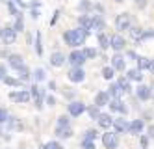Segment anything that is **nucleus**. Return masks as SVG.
Returning a JSON list of instances; mask_svg holds the SVG:
<instances>
[{"instance_id": "38", "label": "nucleus", "mask_w": 154, "mask_h": 149, "mask_svg": "<svg viewBox=\"0 0 154 149\" xmlns=\"http://www.w3.org/2000/svg\"><path fill=\"white\" fill-rule=\"evenodd\" d=\"M4 82L8 86H23V80H20V78H11V76H6Z\"/></svg>"}, {"instance_id": "3", "label": "nucleus", "mask_w": 154, "mask_h": 149, "mask_svg": "<svg viewBox=\"0 0 154 149\" xmlns=\"http://www.w3.org/2000/svg\"><path fill=\"white\" fill-rule=\"evenodd\" d=\"M102 145H104L106 149H117V147H119V134H117V132L106 131V132L102 134Z\"/></svg>"}, {"instance_id": "32", "label": "nucleus", "mask_w": 154, "mask_h": 149, "mask_svg": "<svg viewBox=\"0 0 154 149\" xmlns=\"http://www.w3.org/2000/svg\"><path fill=\"white\" fill-rule=\"evenodd\" d=\"M113 76H115V69H113L112 65H109V67H104V69H102V78H104V80H113Z\"/></svg>"}, {"instance_id": "47", "label": "nucleus", "mask_w": 154, "mask_h": 149, "mask_svg": "<svg viewBox=\"0 0 154 149\" xmlns=\"http://www.w3.org/2000/svg\"><path fill=\"white\" fill-rule=\"evenodd\" d=\"M6 121H8V116H6L4 108H0V123H6Z\"/></svg>"}, {"instance_id": "39", "label": "nucleus", "mask_w": 154, "mask_h": 149, "mask_svg": "<svg viewBox=\"0 0 154 149\" xmlns=\"http://www.w3.org/2000/svg\"><path fill=\"white\" fill-rule=\"evenodd\" d=\"M149 39H154V28L143 30V36H141V43H143V41H149Z\"/></svg>"}, {"instance_id": "24", "label": "nucleus", "mask_w": 154, "mask_h": 149, "mask_svg": "<svg viewBox=\"0 0 154 149\" xmlns=\"http://www.w3.org/2000/svg\"><path fill=\"white\" fill-rule=\"evenodd\" d=\"M117 84H119L121 91H123V95H125V93H132V82H130L126 76H119Z\"/></svg>"}, {"instance_id": "9", "label": "nucleus", "mask_w": 154, "mask_h": 149, "mask_svg": "<svg viewBox=\"0 0 154 149\" xmlns=\"http://www.w3.org/2000/svg\"><path fill=\"white\" fill-rule=\"evenodd\" d=\"M67 78L72 84H80V82L85 80V71L82 69V67H71V71L67 73Z\"/></svg>"}, {"instance_id": "49", "label": "nucleus", "mask_w": 154, "mask_h": 149, "mask_svg": "<svg viewBox=\"0 0 154 149\" xmlns=\"http://www.w3.org/2000/svg\"><path fill=\"white\" fill-rule=\"evenodd\" d=\"M136 4H137V8H139V9H145L147 0H136Z\"/></svg>"}, {"instance_id": "33", "label": "nucleus", "mask_w": 154, "mask_h": 149, "mask_svg": "<svg viewBox=\"0 0 154 149\" xmlns=\"http://www.w3.org/2000/svg\"><path fill=\"white\" fill-rule=\"evenodd\" d=\"M78 9L84 11V13H89V11L93 9V4L89 2V0H82V2L78 4Z\"/></svg>"}, {"instance_id": "42", "label": "nucleus", "mask_w": 154, "mask_h": 149, "mask_svg": "<svg viewBox=\"0 0 154 149\" xmlns=\"http://www.w3.org/2000/svg\"><path fill=\"white\" fill-rule=\"evenodd\" d=\"M69 125H71L69 116H65V114H63V116H60V118H58V127H69Z\"/></svg>"}, {"instance_id": "52", "label": "nucleus", "mask_w": 154, "mask_h": 149, "mask_svg": "<svg viewBox=\"0 0 154 149\" xmlns=\"http://www.w3.org/2000/svg\"><path fill=\"white\" fill-rule=\"evenodd\" d=\"M149 71L154 75V60H150V63H149Z\"/></svg>"}, {"instance_id": "4", "label": "nucleus", "mask_w": 154, "mask_h": 149, "mask_svg": "<svg viewBox=\"0 0 154 149\" xmlns=\"http://www.w3.org/2000/svg\"><path fill=\"white\" fill-rule=\"evenodd\" d=\"M67 62L71 63V67H82L87 60H85V56H84V52H82V50L74 49V50H71V54L67 56Z\"/></svg>"}, {"instance_id": "45", "label": "nucleus", "mask_w": 154, "mask_h": 149, "mask_svg": "<svg viewBox=\"0 0 154 149\" xmlns=\"http://www.w3.org/2000/svg\"><path fill=\"white\" fill-rule=\"evenodd\" d=\"M147 136L150 140H154V123H150L149 127H147Z\"/></svg>"}, {"instance_id": "10", "label": "nucleus", "mask_w": 154, "mask_h": 149, "mask_svg": "<svg viewBox=\"0 0 154 149\" xmlns=\"http://www.w3.org/2000/svg\"><path fill=\"white\" fill-rule=\"evenodd\" d=\"M109 62H112V67L115 71H125L126 69V58H125V54H121V52H115L112 58H109Z\"/></svg>"}, {"instance_id": "22", "label": "nucleus", "mask_w": 154, "mask_h": 149, "mask_svg": "<svg viewBox=\"0 0 154 149\" xmlns=\"http://www.w3.org/2000/svg\"><path fill=\"white\" fill-rule=\"evenodd\" d=\"M126 78L130 80V82H141V80H143V71H139L137 69V67H136V69H128L126 71Z\"/></svg>"}, {"instance_id": "2", "label": "nucleus", "mask_w": 154, "mask_h": 149, "mask_svg": "<svg viewBox=\"0 0 154 149\" xmlns=\"http://www.w3.org/2000/svg\"><path fill=\"white\" fill-rule=\"evenodd\" d=\"M132 26V15L130 13H119L115 17V30L117 32H128Z\"/></svg>"}, {"instance_id": "34", "label": "nucleus", "mask_w": 154, "mask_h": 149, "mask_svg": "<svg viewBox=\"0 0 154 149\" xmlns=\"http://www.w3.org/2000/svg\"><path fill=\"white\" fill-rule=\"evenodd\" d=\"M41 149H63V145L56 140H52V142H47V144H43Z\"/></svg>"}, {"instance_id": "18", "label": "nucleus", "mask_w": 154, "mask_h": 149, "mask_svg": "<svg viewBox=\"0 0 154 149\" xmlns=\"http://www.w3.org/2000/svg\"><path fill=\"white\" fill-rule=\"evenodd\" d=\"M65 62H67V58H65V54H63V52L56 50V52H52V54H50V65H52V67H61Z\"/></svg>"}, {"instance_id": "6", "label": "nucleus", "mask_w": 154, "mask_h": 149, "mask_svg": "<svg viewBox=\"0 0 154 149\" xmlns=\"http://www.w3.org/2000/svg\"><path fill=\"white\" fill-rule=\"evenodd\" d=\"M30 95H32V99L35 101V106H37V108H43V101L47 99L45 89L39 88V86L35 84V86H32V88H30Z\"/></svg>"}, {"instance_id": "15", "label": "nucleus", "mask_w": 154, "mask_h": 149, "mask_svg": "<svg viewBox=\"0 0 154 149\" xmlns=\"http://www.w3.org/2000/svg\"><path fill=\"white\" fill-rule=\"evenodd\" d=\"M128 123H130V121H126L123 116H121V118H115V119H113V125H112V127L115 129L117 134H125V132H128Z\"/></svg>"}, {"instance_id": "55", "label": "nucleus", "mask_w": 154, "mask_h": 149, "mask_svg": "<svg viewBox=\"0 0 154 149\" xmlns=\"http://www.w3.org/2000/svg\"><path fill=\"white\" fill-rule=\"evenodd\" d=\"M0 30H2V28H0Z\"/></svg>"}, {"instance_id": "26", "label": "nucleus", "mask_w": 154, "mask_h": 149, "mask_svg": "<svg viewBox=\"0 0 154 149\" xmlns=\"http://www.w3.org/2000/svg\"><path fill=\"white\" fill-rule=\"evenodd\" d=\"M97 41H98V47H100L102 50L109 49V36H106L104 32H98L97 34Z\"/></svg>"}, {"instance_id": "21", "label": "nucleus", "mask_w": 154, "mask_h": 149, "mask_svg": "<svg viewBox=\"0 0 154 149\" xmlns=\"http://www.w3.org/2000/svg\"><path fill=\"white\" fill-rule=\"evenodd\" d=\"M108 102H109L108 91H98V93L95 95V102H93V105H97L98 108H102V106H108Z\"/></svg>"}, {"instance_id": "7", "label": "nucleus", "mask_w": 154, "mask_h": 149, "mask_svg": "<svg viewBox=\"0 0 154 149\" xmlns=\"http://www.w3.org/2000/svg\"><path fill=\"white\" fill-rule=\"evenodd\" d=\"M85 105L82 101H71L69 105H67V112H69V116H72V118H78V116H82V114L85 112Z\"/></svg>"}, {"instance_id": "28", "label": "nucleus", "mask_w": 154, "mask_h": 149, "mask_svg": "<svg viewBox=\"0 0 154 149\" xmlns=\"http://www.w3.org/2000/svg\"><path fill=\"white\" fill-rule=\"evenodd\" d=\"M137 69L139 71H149V63H150V58H147V56H137Z\"/></svg>"}, {"instance_id": "13", "label": "nucleus", "mask_w": 154, "mask_h": 149, "mask_svg": "<svg viewBox=\"0 0 154 149\" xmlns=\"http://www.w3.org/2000/svg\"><path fill=\"white\" fill-rule=\"evenodd\" d=\"M108 106H109V112H117V114H121V116H125V114L128 112L126 105H125L121 99H109Z\"/></svg>"}, {"instance_id": "50", "label": "nucleus", "mask_w": 154, "mask_h": 149, "mask_svg": "<svg viewBox=\"0 0 154 149\" xmlns=\"http://www.w3.org/2000/svg\"><path fill=\"white\" fill-rule=\"evenodd\" d=\"M58 19H60V9L56 11V13H54V17H52V21H50V24L54 26V24H56V21H58Z\"/></svg>"}, {"instance_id": "37", "label": "nucleus", "mask_w": 154, "mask_h": 149, "mask_svg": "<svg viewBox=\"0 0 154 149\" xmlns=\"http://www.w3.org/2000/svg\"><path fill=\"white\" fill-rule=\"evenodd\" d=\"M35 52L37 56H43V43H41V34H35Z\"/></svg>"}, {"instance_id": "12", "label": "nucleus", "mask_w": 154, "mask_h": 149, "mask_svg": "<svg viewBox=\"0 0 154 149\" xmlns=\"http://www.w3.org/2000/svg\"><path fill=\"white\" fill-rule=\"evenodd\" d=\"M143 131H145V121L143 119H132L128 123V134L139 136V134H143Z\"/></svg>"}, {"instance_id": "8", "label": "nucleus", "mask_w": 154, "mask_h": 149, "mask_svg": "<svg viewBox=\"0 0 154 149\" xmlns=\"http://www.w3.org/2000/svg\"><path fill=\"white\" fill-rule=\"evenodd\" d=\"M109 47H112L115 52H123L126 49V39L121 36V34H113V36L109 37Z\"/></svg>"}, {"instance_id": "31", "label": "nucleus", "mask_w": 154, "mask_h": 149, "mask_svg": "<svg viewBox=\"0 0 154 149\" xmlns=\"http://www.w3.org/2000/svg\"><path fill=\"white\" fill-rule=\"evenodd\" d=\"M85 110H87V114H89V118H91V119H97L98 116H100V108H98L97 105H91V106H87Z\"/></svg>"}, {"instance_id": "48", "label": "nucleus", "mask_w": 154, "mask_h": 149, "mask_svg": "<svg viewBox=\"0 0 154 149\" xmlns=\"http://www.w3.org/2000/svg\"><path fill=\"white\" fill-rule=\"evenodd\" d=\"M45 101H47V105H48V106H54V105H56V99H54L52 95H48Z\"/></svg>"}, {"instance_id": "19", "label": "nucleus", "mask_w": 154, "mask_h": 149, "mask_svg": "<svg viewBox=\"0 0 154 149\" xmlns=\"http://www.w3.org/2000/svg\"><path fill=\"white\" fill-rule=\"evenodd\" d=\"M78 24H80V28H84V30H93V15H91V13L80 15V17H78Z\"/></svg>"}, {"instance_id": "30", "label": "nucleus", "mask_w": 154, "mask_h": 149, "mask_svg": "<svg viewBox=\"0 0 154 149\" xmlns=\"http://www.w3.org/2000/svg\"><path fill=\"white\" fill-rule=\"evenodd\" d=\"M98 138V131L97 129H87L84 132V140H89V142H95Z\"/></svg>"}, {"instance_id": "11", "label": "nucleus", "mask_w": 154, "mask_h": 149, "mask_svg": "<svg viewBox=\"0 0 154 149\" xmlns=\"http://www.w3.org/2000/svg\"><path fill=\"white\" fill-rule=\"evenodd\" d=\"M9 99H11L13 102L23 105V102H28L32 99V95H30L28 89H19V91H11V93H9Z\"/></svg>"}, {"instance_id": "41", "label": "nucleus", "mask_w": 154, "mask_h": 149, "mask_svg": "<svg viewBox=\"0 0 154 149\" xmlns=\"http://www.w3.org/2000/svg\"><path fill=\"white\" fill-rule=\"evenodd\" d=\"M17 21H15V24H13V28L17 30V32H23L24 30V21H23V15H19V17H15Z\"/></svg>"}, {"instance_id": "20", "label": "nucleus", "mask_w": 154, "mask_h": 149, "mask_svg": "<svg viewBox=\"0 0 154 149\" xmlns=\"http://www.w3.org/2000/svg\"><path fill=\"white\" fill-rule=\"evenodd\" d=\"M104 28H106L104 15H102V13H95V15H93V30H97V32H104Z\"/></svg>"}, {"instance_id": "17", "label": "nucleus", "mask_w": 154, "mask_h": 149, "mask_svg": "<svg viewBox=\"0 0 154 149\" xmlns=\"http://www.w3.org/2000/svg\"><path fill=\"white\" fill-rule=\"evenodd\" d=\"M97 121H98V127H100V129H109L113 125L112 114H104V112H100V116L97 118Z\"/></svg>"}, {"instance_id": "5", "label": "nucleus", "mask_w": 154, "mask_h": 149, "mask_svg": "<svg viewBox=\"0 0 154 149\" xmlns=\"http://www.w3.org/2000/svg\"><path fill=\"white\" fill-rule=\"evenodd\" d=\"M0 37H2V41L6 45H13L17 41V30L13 26H4L0 30Z\"/></svg>"}, {"instance_id": "51", "label": "nucleus", "mask_w": 154, "mask_h": 149, "mask_svg": "<svg viewBox=\"0 0 154 149\" xmlns=\"http://www.w3.org/2000/svg\"><path fill=\"white\" fill-rule=\"evenodd\" d=\"M8 75H6V67L4 65H0V80H4Z\"/></svg>"}, {"instance_id": "43", "label": "nucleus", "mask_w": 154, "mask_h": 149, "mask_svg": "<svg viewBox=\"0 0 154 149\" xmlns=\"http://www.w3.org/2000/svg\"><path fill=\"white\" fill-rule=\"evenodd\" d=\"M8 8H9V13H11L13 17H19V15H23V13H20V11L17 9V6H15L13 2H8Z\"/></svg>"}, {"instance_id": "25", "label": "nucleus", "mask_w": 154, "mask_h": 149, "mask_svg": "<svg viewBox=\"0 0 154 149\" xmlns=\"http://www.w3.org/2000/svg\"><path fill=\"white\" fill-rule=\"evenodd\" d=\"M108 95H109V99H121L123 91H121V88H119L117 82H112V84H109V88H108Z\"/></svg>"}, {"instance_id": "53", "label": "nucleus", "mask_w": 154, "mask_h": 149, "mask_svg": "<svg viewBox=\"0 0 154 149\" xmlns=\"http://www.w3.org/2000/svg\"><path fill=\"white\" fill-rule=\"evenodd\" d=\"M150 89H152V93H154V80H152V84H150Z\"/></svg>"}, {"instance_id": "29", "label": "nucleus", "mask_w": 154, "mask_h": 149, "mask_svg": "<svg viewBox=\"0 0 154 149\" xmlns=\"http://www.w3.org/2000/svg\"><path fill=\"white\" fill-rule=\"evenodd\" d=\"M82 52H84V56H85V60H95L97 54H98V50L93 49V47H85V49H82Z\"/></svg>"}, {"instance_id": "1", "label": "nucleus", "mask_w": 154, "mask_h": 149, "mask_svg": "<svg viewBox=\"0 0 154 149\" xmlns=\"http://www.w3.org/2000/svg\"><path fill=\"white\" fill-rule=\"evenodd\" d=\"M87 36H89V30H84V28H72V30H67L63 34V41L69 45L71 49H78L85 43Z\"/></svg>"}, {"instance_id": "27", "label": "nucleus", "mask_w": 154, "mask_h": 149, "mask_svg": "<svg viewBox=\"0 0 154 149\" xmlns=\"http://www.w3.org/2000/svg\"><path fill=\"white\" fill-rule=\"evenodd\" d=\"M128 34H130V37L134 39V41L141 43V36H143V28H141V26H130Z\"/></svg>"}, {"instance_id": "44", "label": "nucleus", "mask_w": 154, "mask_h": 149, "mask_svg": "<svg viewBox=\"0 0 154 149\" xmlns=\"http://www.w3.org/2000/svg\"><path fill=\"white\" fill-rule=\"evenodd\" d=\"M82 149H97V147H95V142H89V140H82Z\"/></svg>"}, {"instance_id": "23", "label": "nucleus", "mask_w": 154, "mask_h": 149, "mask_svg": "<svg viewBox=\"0 0 154 149\" xmlns=\"http://www.w3.org/2000/svg\"><path fill=\"white\" fill-rule=\"evenodd\" d=\"M56 136L60 140H67L72 136V127L69 125V127H56Z\"/></svg>"}, {"instance_id": "14", "label": "nucleus", "mask_w": 154, "mask_h": 149, "mask_svg": "<svg viewBox=\"0 0 154 149\" xmlns=\"http://www.w3.org/2000/svg\"><path fill=\"white\" fill-rule=\"evenodd\" d=\"M136 97H137L139 101H149V99L152 97V89H150V86L139 82L137 88H136Z\"/></svg>"}, {"instance_id": "40", "label": "nucleus", "mask_w": 154, "mask_h": 149, "mask_svg": "<svg viewBox=\"0 0 154 149\" xmlns=\"http://www.w3.org/2000/svg\"><path fill=\"white\" fill-rule=\"evenodd\" d=\"M30 76H32V75H30V71L26 69V65L23 67V69H19V78L23 80V82H26V80H30Z\"/></svg>"}, {"instance_id": "46", "label": "nucleus", "mask_w": 154, "mask_h": 149, "mask_svg": "<svg viewBox=\"0 0 154 149\" xmlns=\"http://www.w3.org/2000/svg\"><path fill=\"white\" fill-rule=\"evenodd\" d=\"M125 58H130V60H137V54L134 50H126L125 52Z\"/></svg>"}, {"instance_id": "16", "label": "nucleus", "mask_w": 154, "mask_h": 149, "mask_svg": "<svg viewBox=\"0 0 154 149\" xmlns=\"http://www.w3.org/2000/svg\"><path fill=\"white\" fill-rule=\"evenodd\" d=\"M8 62H9V65H11L15 71H19V69H23V67H24V60H23V56H20V54H9L8 56Z\"/></svg>"}, {"instance_id": "35", "label": "nucleus", "mask_w": 154, "mask_h": 149, "mask_svg": "<svg viewBox=\"0 0 154 149\" xmlns=\"http://www.w3.org/2000/svg\"><path fill=\"white\" fill-rule=\"evenodd\" d=\"M34 78H35V82H43V80L47 78V71L45 69H35V73H34Z\"/></svg>"}, {"instance_id": "36", "label": "nucleus", "mask_w": 154, "mask_h": 149, "mask_svg": "<svg viewBox=\"0 0 154 149\" xmlns=\"http://www.w3.org/2000/svg\"><path fill=\"white\" fill-rule=\"evenodd\" d=\"M139 145H141V149H149V145H150V138L147 134H139Z\"/></svg>"}, {"instance_id": "54", "label": "nucleus", "mask_w": 154, "mask_h": 149, "mask_svg": "<svg viewBox=\"0 0 154 149\" xmlns=\"http://www.w3.org/2000/svg\"><path fill=\"white\" fill-rule=\"evenodd\" d=\"M113 2H117V4H121V2H125V0H113Z\"/></svg>"}]
</instances>
